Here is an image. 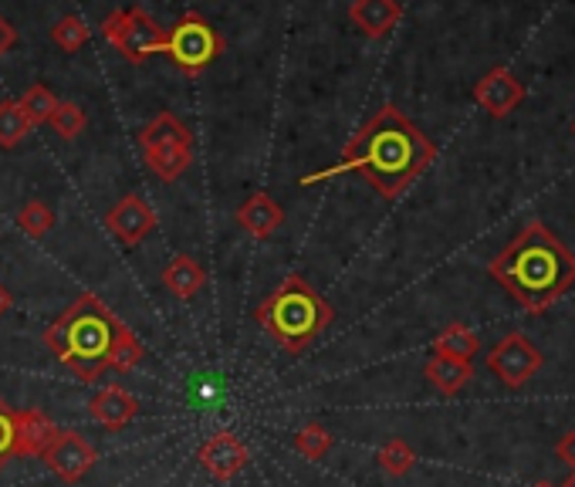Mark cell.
Returning a JSON list of instances; mask_svg holds the SVG:
<instances>
[{"label":"cell","instance_id":"cell-3","mask_svg":"<svg viewBox=\"0 0 575 487\" xmlns=\"http://www.w3.org/2000/svg\"><path fill=\"white\" fill-rule=\"evenodd\" d=\"M123 318L102 301L98 295H78L55 321L44 329V346L82 383H98V375L109 369V352L116 342Z\"/></svg>","mask_w":575,"mask_h":487},{"label":"cell","instance_id":"cell-32","mask_svg":"<svg viewBox=\"0 0 575 487\" xmlns=\"http://www.w3.org/2000/svg\"><path fill=\"white\" fill-rule=\"evenodd\" d=\"M11 305H14V295H11L4 285H0V318H4V315L11 311Z\"/></svg>","mask_w":575,"mask_h":487},{"label":"cell","instance_id":"cell-26","mask_svg":"<svg viewBox=\"0 0 575 487\" xmlns=\"http://www.w3.org/2000/svg\"><path fill=\"white\" fill-rule=\"evenodd\" d=\"M18 227H21L31 241H41V237H47L51 227H55V210H51L44 200H28V203L18 210Z\"/></svg>","mask_w":575,"mask_h":487},{"label":"cell","instance_id":"cell-5","mask_svg":"<svg viewBox=\"0 0 575 487\" xmlns=\"http://www.w3.org/2000/svg\"><path fill=\"white\" fill-rule=\"evenodd\" d=\"M163 54L183 75H203L224 54V38L200 11H187L167 31Z\"/></svg>","mask_w":575,"mask_h":487},{"label":"cell","instance_id":"cell-29","mask_svg":"<svg viewBox=\"0 0 575 487\" xmlns=\"http://www.w3.org/2000/svg\"><path fill=\"white\" fill-rule=\"evenodd\" d=\"M14 460V406L0 396V470Z\"/></svg>","mask_w":575,"mask_h":487},{"label":"cell","instance_id":"cell-33","mask_svg":"<svg viewBox=\"0 0 575 487\" xmlns=\"http://www.w3.org/2000/svg\"><path fill=\"white\" fill-rule=\"evenodd\" d=\"M558 487H575V470H572V474H568V477H565V480H562Z\"/></svg>","mask_w":575,"mask_h":487},{"label":"cell","instance_id":"cell-6","mask_svg":"<svg viewBox=\"0 0 575 487\" xmlns=\"http://www.w3.org/2000/svg\"><path fill=\"white\" fill-rule=\"evenodd\" d=\"M102 38H106L129 65H146L156 54H163L167 31L152 21L149 11L126 8V11H113L102 21Z\"/></svg>","mask_w":575,"mask_h":487},{"label":"cell","instance_id":"cell-30","mask_svg":"<svg viewBox=\"0 0 575 487\" xmlns=\"http://www.w3.org/2000/svg\"><path fill=\"white\" fill-rule=\"evenodd\" d=\"M555 454H558V460H562V464H568V467L575 470V430H568L565 437L555 444Z\"/></svg>","mask_w":575,"mask_h":487},{"label":"cell","instance_id":"cell-2","mask_svg":"<svg viewBox=\"0 0 575 487\" xmlns=\"http://www.w3.org/2000/svg\"><path fill=\"white\" fill-rule=\"evenodd\" d=\"M488 275L521 308L542 315L575 285V254L542 221H529L488 264Z\"/></svg>","mask_w":575,"mask_h":487},{"label":"cell","instance_id":"cell-17","mask_svg":"<svg viewBox=\"0 0 575 487\" xmlns=\"http://www.w3.org/2000/svg\"><path fill=\"white\" fill-rule=\"evenodd\" d=\"M424 375L430 379V387L440 396H457L470 379H475V366L464 359H450V356H430L424 366Z\"/></svg>","mask_w":575,"mask_h":487},{"label":"cell","instance_id":"cell-34","mask_svg":"<svg viewBox=\"0 0 575 487\" xmlns=\"http://www.w3.org/2000/svg\"><path fill=\"white\" fill-rule=\"evenodd\" d=\"M532 487H555V484H549V480H539V484H532Z\"/></svg>","mask_w":575,"mask_h":487},{"label":"cell","instance_id":"cell-18","mask_svg":"<svg viewBox=\"0 0 575 487\" xmlns=\"http://www.w3.org/2000/svg\"><path fill=\"white\" fill-rule=\"evenodd\" d=\"M163 146H193V133L173 113L152 116L139 133V149H163Z\"/></svg>","mask_w":575,"mask_h":487},{"label":"cell","instance_id":"cell-22","mask_svg":"<svg viewBox=\"0 0 575 487\" xmlns=\"http://www.w3.org/2000/svg\"><path fill=\"white\" fill-rule=\"evenodd\" d=\"M142 359H146V346L139 342V336L123 321L119 332H116V342H113V352H109V369L132 372Z\"/></svg>","mask_w":575,"mask_h":487},{"label":"cell","instance_id":"cell-13","mask_svg":"<svg viewBox=\"0 0 575 487\" xmlns=\"http://www.w3.org/2000/svg\"><path fill=\"white\" fill-rule=\"evenodd\" d=\"M136 413H139V400H136L126 387H119V383L102 387V390L88 400V416H92L95 423L106 426L109 433L126 430V426L136 420Z\"/></svg>","mask_w":575,"mask_h":487},{"label":"cell","instance_id":"cell-31","mask_svg":"<svg viewBox=\"0 0 575 487\" xmlns=\"http://www.w3.org/2000/svg\"><path fill=\"white\" fill-rule=\"evenodd\" d=\"M14 44H18V31H14V24L4 14H0V59H4Z\"/></svg>","mask_w":575,"mask_h":487},{"label":"cell","instance_id":"cell-10","mask_svg":"<svg viewBox=\"0 0 575 487\" xmlns=\"http://www.w3.org/2000/svg\"><path fill=\"white\" fill-rule=\"evenodd\" d=\"M106 227H109L126 247H136V244H142V241L156 231V210L149 207L146 197L126 193V197L106 213Z\"/></svg>","mask_w":575,"mask_h":487},{"label":"cell","instance_id":"cell-24","mask_svg":"<svg viewBox=\"0 0 575 487\" xmlns=\"http://www.w3.org/2000/svg\"><path fill=\"white\" fill-rule=\"evenodd\" d=\"M31 136V123L18 108V98L0 102V149H18Z\"/></svg>","mask_w":575,"mask_h":487},{"label":"cell","instance_id":"cell-9","mask_svg":"<svg viewBox=\"0 0 575 487\" xmlns=\"http://www.w3.org/2000/svg\"><path fill=\"white\" fill-rule=\"evenodd\" d=\"M196 460L214 480L227 484L251 464V451H247V444L237 437V433L221 430V433H211V437L196 447Z\"/></svg>","mask_w":575,"mask_h":487},{"label":"cell","instance_id":"cell-12","mask_svg":"<svg viewBox=\"0 0 575 487\" xmlns=\"http://www.w3.org/2000/svg\"><path fill=\"white\" fill-rule=\"evenodd\" d=\"M234 216H237V227L247 231L251 237L271 241V237L281 231V224H285V207H281L271 193L257 190V193H251V197L237 207Z\"/></svg>","mask_w":575,"mask_h":487},{"label":"cell","instance_id":"cell-19","mask_svg":"<svg viewBox=\"0 0 575 487\" xmlns=\"http://www.w3.org/2000/svg\"><path fill=\"white\" fill-rule=\"evenodd\" d=\"M146 170L163 180V183H177L193 162V146H163V149H142Z\"/></svg>","mask_w":575,"mask_h":487},{"label":"cell","instance_id":"cell-14","mask_svg":"<svg viewBox=\"0 0 575 487\" xmlns=\"http://www.w3.org/2000/svg\"><path fill=\"white\" fill-rule=\"evenodd\" d=\"M403 18L400 0H352L349 4V21L355 31L365 38H386Z\"/></svg>","mask_w":575,"mask_h":487},{"label":"cell","instance_id":"cell-11","mask_svg":"<svg viewBox=\"0 0 575 487\" xmlns=\"http://www.w3.org/2000/svg\"><path fill=\"white\" fill-rule=\"evenodd\" d=\"M475 102L485 108L488 116L504 119L514 108L525 102V85H521L508 68H491L478 85H475Z\"/></svg>","mask_w":575,"mask_h":487},{"label":"cell","instance_id":"cell-25","mask_svg":"<svg viewBox=\"0 0 575 487\" xmlns=\"http://www.w3.org/2000/svg\"><path fill=\"white\" fill-rule=\"evenodd\" d=\"M376 464L390 474V477H406L416 467V451L403 441V437H390L380 451H376Z\"/></svg>","mask_w":575,"mask_h":487},{"label":"cell","instance_id":"cell-7","mask_svg":"<svg viewBox=\"0 0 575 487\" xmlns=\"http://www.w3.org/2000/svg\"><path fill=\"white\" fill-rule=\"evenodd\" d=\"M41 464L55 474L65 484H82L95 464H98V451L92 447V441H85V433L72 430V426H55L51 430L47 444L41 447Z\"/></svg>","mask_w":575,"mask_h":487},{"label":"cell","instance_id":"cell-1","mask_svg":"<svg viewBox=\"0 0 575 487\" xmlns=\"http://www.w3.org/2000/svg\"><path fill=\"white\" fill-rule=\"evenodd\" d=\"M437 159V146L413 126L396 105H383L342 149V159L329 170L301 177V187L322 183L339 173H359L383 200H396L409 183H416Z\"/></svg>","mask_w":575,"mask_h":487},{"label":"cell","instance_id":"cell-20","mask_svg":"<svg viewBox=\"0 0 575 487\" xmlns=\"http://www.w3.org/2000/svg\"><path fill=\"white\" fill-rule=\"evenodd\" d=\"M481 352V339L475 329H467L464 321H454L447 329L434 339V356H450V359H464L470 362Z\"/></svg>","mask_w":575,"mask_h":487},{"label":"cell","instance_id":"cell-15","mask_svg":"<svg viewBox=\"0 0 575 487\" xmlns=\"http://www.w3.org/2000/svg\"><path fill=\"white\" fill-rule=\"evenodd\" d=\"M51 430H55V423H51L38 406L14 410V457H38L51 437Z\"/></svg>","mask_w":575,"mask_h":487},{"label":"cell","instance_id":"cell-16","mask_svg":"<svg viewBox=\"0 0 575 487\" xmlns=\"http://www.w3.org/2000/svg\"><path fill=\"white\" fill-rule=\"evenodd\" d=\"M163 285L180 301H193L203 292V285H206V267L196 257H190V254H177L163 267Z\"/></svg>","mask_w":575,"mask_h":487},{"label":"cell","instance_id":"cell-35","mask_svg":"<svg viewBox=\"0 0 575 487\" xmlns=\"http://www.w3.org/2000/svg\"><path fill=\"white\" fill-rule=\"evenodd\" d=\"M572 136H575V123H572Z\"/></svg>","mask_w":575,"mask_h":487},{"label":"cell","instance_id":"cell-28","mask_svg":"<svg viewBox=\"0 0 575 487\" xmlns=\"http://www.w3.org/2000/svg\"><path fill=\"white\" fill-rule=\"evenodd\" d=\"M88 38H92V31H88V24L78 14H65V18H58L55 24H51V41H55L68 54L82 51L88 44Z\"/></svg>","mask_w":575,"mask_h":487},{"label":"cell","instance_id":"cell-8","mask_svg":"<svg viewBox=\"0 0 575 487\" xmlns=\"http://www.w3.org/2000/svg\"><path fill=\"white\" fill-rule=\"evenodd\" d=\"M545 356L542 349L521 332H508L491 352H488V369L498 383H504L508 390H521L529 379L542 369Z\"/></svg>","mask_w":575,"mask_h":487},{"label":"cell","instance_id":"cell-21","mask_svg":"<svg viewBox=\"0 0 575 487\" xmlns=\"http://www.w3.org/2000/svg\"><path fill=\"white\" fill-rule=\"evenodd\" d=\"M295 451L308 460H322L332 447H336V437H332V430L322 426L319 420H308L295 430Z\"/></svg>","mask_w":575,"mask_h":487},{"label":"cell","instance_id":"cell-4","mask_svg":"<svg viewBox=\"0 0 575 487\" xmlns=\"http://www.w3.org/2000/svg\"><path fill=\"white\" fill-rule=\"evenodd\" d=\"M254 321L288 356H301L336 321V308L308 278L288 275L265 301L254 308Z\"/></svg>","mask_w":575,"mask_h":487},{"label":"cell","instance_id":"cell-27","mask_svg":"<svg viewBox=\"0 0 575 487\" xmlns=\"http://www.w3.org/2000/svg\"><path fill=\"white\" fill-rule=\"evenodd\" d=\"M47 126L55 129V136H62L65 142L78 139L88 126V116H85V108L78 102H58L55 108V116L47 119Z\"/></svg>","mask_w":575,"mask_h":487},{"label":"cell","instance_id":"cell-23","mask_svg":"<svg viewBox=\"0 0 575 487\" xmlns=\"http://www.w3.org/2000/svg\"><path fill=\"white\" fill-rule=\"evenodd\" d=\"M18 108H21L31 126H47V119L55 116V108H58V98H55V92H51L47 85H31L18 98Z\"/></svg>","mask_w":575,"mask_h":487}]
</instances>
